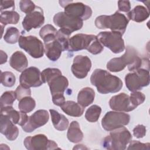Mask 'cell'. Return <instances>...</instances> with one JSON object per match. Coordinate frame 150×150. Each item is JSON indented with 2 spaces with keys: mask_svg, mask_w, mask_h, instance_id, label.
<instances>
[{
  "mask_svg": "<svg viewBox=\"0 0 150 150\" xmlns=\"http://www.w3.org/2000/svg\"><path fill=\"white\" fill-rule=\"evenodd\" d=\"M126 66L131 71L141 68L149 70V60L140 58L137 50L129 46L127 47L122 56L111 59L107 64V69L112 72H118L124 70Z\"/></svg>",
  "mask_w": 150,
  "mask_h": 150,
  "instance_id": "6da1fadb",
  "label": "cell"
},
{
  "mask_svg": "<svg viewBox=\"0 0 150 150\" xmlns=\"http://www.w3.org/2000/svg\"><path fill=\"white\" fill-rule=\"evenodd\" d=\"M90 81L101 94L118 92L123 85L122 81L119 77L100 69L94 70L90 77Z\"/></svg>",
  "mask_w": 150,
  "mask_h": 150,
  "instance_id": "7a4b0ae2",
  "label": "cell"
},
{
  "mask_svg": "<svg viewBox=\"0 0 150 150\" xmlns=\"http://www.w3.org/2000/svg\"><path fill=\"white\" fill-rule=\"evenodd\" d=\"M128 129L121 127L111 131L110 134L102 141V146L110 150H124L132 139Z\"/></svg>",
  "mask_w": 150,
  "mask_h": 150,
  "instance_id": "3957f363",
  "label": "cell"
},
{
  "mask_svg": "<svg viewBox=\"0 0 150 150\" xmlns=\"http://www.w3.org/2000/svg\"><path fill=\"white\" fill-rule=\"evenodd\" d=\"M129 19L122 13L116 11L111 15H101L96 18L95 25L101 29H110L123 35L125 32Z\"/></svg>",
  "mask_w": 150,
  "mask_h": 150,
  "instance_id": "277c9868",
  "label": "cell"
},
{
  "mask_svg": "<svg viewBox=\"0 0 150 150\" xmlns=\"http://www.w3.org/2000/svg\"><path fill=\"white\" fill-rule=\"evenodd\" d=\"M125 82L130 91L140 90L149 84V70L141 68L128 73L125 77Z\"/></svg>",
  "mask_w": 150,
  "mask_h": 150,
  "instance_id": "5b68a950",
  "label": "cell"
},
{
  "mask_svg": "<svg viewBox=\"0 0 150 150\" xmlns=\"http://www.w3.org/2000/svg\"><path fill=\"white\" fill-rule=\"evenodd\" d=\"M122 35L117 32H101L97 38L100 43L110 49L114 53H119L125 49Z\"/></svg>",
  "mask_w": 150,
  "mask_h": 150,
  "instance_id": "8992f818",
  "label": "cell"
},
{
  "mask_svg": "<svg viewBox=\"0 0 150 150\" xmlns=\"http://www.w3.org/2000/svg\"><path fill=\"white\" fill-rule=\"evenodd\" d=\"M18 43L19 47L33 58L42 57L45 52V47L40 40L34 36H21Z\"/></svg>",
  "mask_w": 150,
  "mask_h": 150,
  "instance_id": "52a82bcc",
  "label": "cell"
},
{
  "mask_svg": "<svg viewBox=\"0 0 150 150\" xmlns=\"http://www.w3.org/2000/svg\"><path fill=\"white\" fill-rule=\"evenodd\" d=\"M130 121V115L128 114L117 112L108 111L101 120L103 128L107 131L127 125Z\"/></svg>",
  "mask_w": 150,
  "mask_h": 150,
  "instance_id": "ba28073f",
  "label": "cell"
},
{
  "mask_svg": "<svg viewBox=\"0 0 150 150\" xmlns=\"http://www.w3.org/2000/svg\"><path fill=\"white\" fill-rule=\"evenodd\" d=\"M60 6L64 8V12L70 16L85 21L90 18L92 15L91 8L81 2L73 1H59Z\"/></svg>",
  "mask_w": 150,
  "mask_h": 150,
  "instance_id": "9c48e42d",
  "label": "cell"
},
{
  "mask_svg": "<svg viewBox=\"0 0 150 150\" xmlns=\"http://www.w3.org/2000/svg\"><path fill=\"white\" fill-rule=\"evenodd\" d=\"M54 23L70 33L80 30L83 25V21L80 19L66 14L64 12H60L53 17Z\"/></svg>",
  "mask_w": 150,
  "mask_h": 150,
  "instance_id": "30bf717a",
  "label": "cell"
},
{
  "mask_svg": "<svg viewBox=\"0 0 150 150\" xmlns=\"http://www.w3.org/2000/svg\"><path fill=\"white\" fill-rule=\"evenodd\" d=\"M23 144L28 150H50L60 148L52 140H49L44 134H38L25 138Z\"/></svg>",
  "mask_w": 150,
  "mask_h": 150,
  "instance_id": "8fae6325",
  "label": "cell"
},
{
  "mask_svg": "<svg viewBox=\"0 0 150 150\" xmlns=\"http://www.w3.org/2000/svg\"><path fill=\"white\" fill-rule=\"evenodd\" d=\"M97 39V36L93 35L76 34L69 39L67 50L77 52L86 49L88 51L91 45Z\"/></svg>",
  "mask_w": 150,
  "mask_h": 150,
  "instance_id": "7c38bea8",
  "label": "cell"
},
{
  "mask_svg": "<svg viewBox=\"0 0 150 150\" xmlns=\"http://www.w3.org/2000/svg\"><path fill=\"white\" fill-rule=\"evenodd\" d=\"M20 84L25 87H37L43 84L41 72L36 67H30L23 71L19 77Z\"/></svg>",
  "mask_w": 150,
  "mask_h": 150,
  "instance_id": "4fadbf2b",
  "label": "cell"
},
{
  "mask_svg": "<svg viewBox=\"0 0 150 150\" xmlns=\"http://www.w3.org/2000/svg\"><path fill=\"white\" fill-rule=\"evenodd\" d=\"M49 115L45 110H39L28 117L26 123L22 127L26 132H31L38 128L45 125L49 121Z\"/></svg>",
  "mask_w": 150,
  "mask_h": 150,
  "instance_id": "5bb4252c",
  "label": "cell"
},
{
  "mask_svg": "<svg viewBox=\"0 0 150 150\" xmlns=\"http://www.w3.org/2000/svg\"><path fill=\"white\" fill-rule=\"evenodd\" d=\"M91 62L87 56L77 55L73 59L71 69L74 76L78 79H84L90 71Z\"/></svg>",
  "mask_w": 150,
  "mask_h": 150,
  "instance_id": "9a60e30c",
  "label": "cell"
},
{
  "mask_svg": "<svg viewBox=\"0 0 150 150\" xmlns=\"http://www.w3.org/2000/svg\"><path fill=\"white\" fill-rule=\"evenodd\" d=\"M44 22L45 17L43 10L40 7L36 6L33 11L26 14L22 23L24 29L29 32L32 29L40 28Z\"/></svg>",
  "mask_w": 150,
  "mask_h": 150,
  "instance_id": "2e32d148",
  "label": "cell"
},
{
  "mask_svg": "<svg viewBox=\"0 0 150 150\" xmlns=\"http://www.w3.org/2000/svg\"><path fill=\"white\" fill-rule=\"evenodd\" d=\"M109 105L112 110L117 111L129 112L136 108L132 104L129 96L124 93L112 96L110 100Z\"/></svg>",
  "mask_w": 150,
  "mask_h": 150,
  "instance_id": "e0dca14e",
  "label": "cell"
},
{
  "mask_svg": "<svg viewBox=\"0 0 150 150\" xmlns=\"http://www.w3.org/2000/svg\"><path fill=\"white\" fill-rule=\"evenodd\" d=\"M6 115L1 114L0 132L9 141H14L19 135V129Z\"/></svg>",
  "mask_w": 150,
  "mask_h": 150,
  "instance_id": "ac0fdd59",
  "label": "cell"
},
{
  "mask_svg": "<svg viewBox=\"0 0 150 150\" xmlns=\"http://www.w3.org/2000/svg\"><path fill=\"white\" fill-rule=\"evenodd\" d=\"M52 96L57 94H63L69 86L67 79L62 74L52 77L47 81Z\"/></svg>",
  "mask_w": 150,
  "mask_h": 150,
  "instance_id": "d6986e66",
  "label": "cell"
},
{
  "mask_svg": "<svg viewBox=\"0 0 150 150\" xmlns=\"http://www.w3.org/2000/svg\"><path fill=\"white\" fill-rule=\"evenodd\" d=\"M45 43V53L46 56L52 61H56L61 56L63 50L62 45L56 39Z\"/></svg>",
  "mask_w": 150,
  "mask_h": 150,
  "instance_id": "ffe728a7",
  "label": "cell"
},
{
  "mask_svg": "<svg viewBox=\"0 0 150 150\" xmlns=\"http://www.w3.org/2000/svg\"><path fill=\"white\" fill-rule=\"evenodd\" d=\"M1 114L6 115L15 124H18L22 127L26 123L29 117L26 113L17 111L13 108L12 106L1 108Z\"/></svg>",
  "mask_w": 150,
  "mask_h": 150,
  "instance_id": "44dd1931",
  "label": "cell"
},
{
  "mask_svg": "<svg viewBox=\"0 0 150 150\" xmlns=\"http://www.w3.org/2000/svg\"><path fill=\"white\" fill-rule=\"evenodd\" d=\"M9 64L16 71L22 72L28 66V59L23 52L16 51L11 56L9 60Z\"/></svg>",
  "mask_w": 150,
  "mask_h": 150,
  "instance_id": "7402d4cb",
  "label": "cell"
},
{
  "mask_svg": "<svg viewBox=\"0 0 150 150\" xmlns=\"http://www.w3.org/2000/svg\"><path fill=\"white\" fill-rule=\"evenodd\" d=\"M61 109L68 115L79 117L83 115L84 108L73 101H66L61 106Z\"/></svg>",
  "mask_w": 150,
  "mask_h": 150,
  "instance_id": "603a6c76",
  "label": "cell"
},
{
  "mask_svg": "<svg viewBox=\"0 0 150 150\" xmlns=\"http://www.w3.org/2000/svg\"><path fill=\"white\" fill-rule=\"evenodd\" d=\"M95 92L90 87H84L78 93L77 102L82 107H86L93 103L94 100Z\"/></svg>",
  "mask_w": 150,
  "mask_h": 150,
  "instance_id": "cb8c5ba5",
  "label": "cell"
},
{
  "mask_svg": "<svg viewBox=\"0 0 150 150\" xmlns=\"http://www.w3.org/2000/svg\"><path fill=\"white\" fill-rule=\"evenodd\" d=\"M52 121L55 129L59 131H64L69 127V120L63 114H60L58 111L50 109L49 110Z\"/></svg>",
  "mask_w": 150,
  "mask_h": 150,
  "instance_id": "d4e9b609",
  "label": "cell"
},
{
  "mask_svg": "<svg viewBox=\"0 0 150 150\" xmlns=\"http://www.w3.org/2000/svg\"><path fill=\"white\" fill-rule=\"evenodd\" d=\"M149 16V12L148 10L142 5L136 6L127 13L128 19L136 22H142L145 21Z\"/></svg>",
  "mask_w": 150,
  "mask_h": 150,
  "instance_id": "484cf974",
  "label": "cell"
},
{
  "mask_svg": "<svg viewBox=\"0 0 150 150\" xmlns=\"http://www.w3.org/2000/svg\"><path fill=\"white\" fill-rule=\"evenodd\" d=\"M67 137L68 139L73 143H78L82 141L83 134L77 121H73L70 123L67 131Z\"/></svg>",
  "mask_w": 150,
  "mask_h": 150,
  "instance_id": "4316f807",
  "label": "cell"
},
{
  "mask_svg": "<svg viewBox=\"0 0 150 150\" xmlns=\"http://www.w3.org/2000/svg\"><path fill=\"white\" fill-rule=\"evenodd\" d=\"M20 16L18 12L14 11H5L1 12L0 22L3 26L8 24H16L19 21Z\"/></svg>",
  "mask_w": 150,
  "mask_h": 150,
  "instance_id": "83f0119b",
  "label": "cell"
},
{
  "mask_svg": "<svg viewBox=\"0 0 150 150\" xmlns=\"http://www.w3.org/2000/svg\"><path fill=\"white\" fill-rule=\"evenodd\" d=\"M57 31V30L53 25L47 24L40 29L39 31V35L43 40L44 43H46L56 39Z\"/></svg>",
  "mask_w": 150,
  "mask_h": 150,
  "instance_id": "f1b7e54d",
  "label": "cell"
},
{
  "mask_svg": "<svg viewBox=\"0 0 150 150\" xmlns=\"http://www.w3.org/2000/svg\"><path fill=\"white\" fill-rule=\"evenodd\" d=\"M35 100L30 96L23 97L19 101L18 108L19 110L22 112H30L35 108Z\"/></svg>",
  "mask_w": 150,
  "mask_h": 150,
  "instance_id": "f546056e",
  "label": "cell"
},
{
  "mask_svg": "<svg viewBox=\"0 0 150 150\" xmlns=\"http://www.w3.org/2000/svg\"><path fill=\"white\" fill-rule=\"evenodd\" d=\"M101 112V108L97 105H93L90 107L85 114L86 119L90 122L97 121Z\"/></svg>",
  "mask_w": 150,
  "mask_h": 150,
  "instance_id": "4dcf8cb0",
  "label": "cell"
},
{
  "mask_svg": "<svg viewBox=\"0 0 150 150\" xmlns=\"http://www.w3.org/2000/svg\"><path fill=\"white\" fill-rule=\"evenodd\" d=\"M20 38L19 30L15 27H9L6 29V33L4 36V40L9 44L16 43Z\"/></svg>",
  "mask_w": 150,
  "mask_h": 150,
  "instance_id": "1f68e13d",
  "label": "cell"
},
{
  "mask_svg": "<svg viewBox=\"0 0 150 150\" xmlns=\"http://www.w3.org/2000/svg\"><path fill=\"white\" fill-rule=\"evenodd\" d=\"M16 99V96L15 91H8L2 94L1 97V108L6 107H12L13 102Z\"/></svg>",
  "mask_w": 150,
  "mask_h": 150,
  "instance_id": "d6a6232c",
  "label": "cell"
},
{
  "mask_svg": "<svg viewBox=\"0 0 150 150\" xmlns=\"http://www.w3.org/2000/svg\"><path fill=\"white\" fill-rule=\"evenodd\" d=\"M71 34V33L64 30H63L62 29H60L59 30L57 31V33L56 35V39L62 45L64 51L67 50L69 40L70 39L69 37Z\"/></svg>",
  "mask_w": 150,
  "mask_h": 150,
  "instance_id": "836d02e7",
  "label": "cell"
},
{
  "mask_svg": "<svg viewBox=\"0 0 150 150\" xmlns=\"http://www.w3.org/2000/svg\"><path fill=\"white\" fill-rule=\"evenodd\" d=\"M16 78L13 73L11 71H1V82L2 84L7 87H11L13 86L15 83Z\"/></svg>",
  "mask_w": 150,
  "mask_h": 150,
  "instance_id": "e575fe53",
  "label": "cell"
},
{
  "mask_svg": "<svg viewBox=\"0 0 150 150\" xmlns=\"http://www.w3.org/2000/svg\"><path fill=\"white\" fill-rule=\"evenodd\" d=\"M59 74H62V72L59 69L56 68H47L41 73L42 80L43 83H47L52 77Z\"/></svg>",
  "mask_w": 150,
  "mask_h": 150,
  "instance_id": "d590c367",
  "label": "cell"
},
{
  "mask_svg": "<svg viewBox=\"0 0 150 150\" xmlns=\"http://www.w3.org/2000/svg\"><path fill=\"white\" fill-rule=\"evenodd\" d=\"M129 97L132 104L136 108L143 103L145 100V96L142 93L137 91L131 93Z\"/></svg>",
  "mask_w": 150,
  "mask_h": 150,
  "instance_id": "8d00e7d4",
  "label": "cell"
},
{
  "mask_svg": "<svg viewBox=\"0 0 150 150\" xmlns=\"http://www.w3.org/2000/svg\"><path fill=\"white\" fill-rule=\"evenodd\" d=\"M36 6L32 1L29 0H22L19 2V7L21 11L26 14L33 11Z\"/></svg>",
  "mask_w": 150,
  "mask_h": 150,
  "instance_id": "74e56055",
  "label": "cell"
},
{
  "mask_svg": "<svg viewBox=\"0 0 150 150\" xmlns=\"http://www.w3.org/2000/svg\"><path fill=\"white\" fill-rule=\"evenodd\" d=\"M127 149H139V150H149L150 144L146 143L144 144L138 141H131L129 145L127 148Z\"/></svg>",
  "mask_w": 150,
  "mask_h": 150,
  "instance_id": "f35d334b",
  "label": "cell"
},
{
  "mask_svg": "<svg viewBox=\"0 0 150 150\" xmlns=\"http://www.w3.org/2000/svg\"><path fill=\"white\" fill-rule=\"evenodd\" d=\"M15 92L16 94V99L18 101L23 97L31 96V90L30 88H26L21 85L17 87Z\"/></svg>",
  "mask_w": 150,
  "mask_h": 150,
  "instance_id": "ab89813d",
  "label": "cell"
},
{
  "mask_svg": "<svg viewBox=\"0 0 150 150\" xmlns=\"http://www.w3.org/2000/svg\"><path fill=\"white\" fill-rule=\"evenodd\" d=\"M146 134V127L142 125H137L133 129V135L137 138H142Z\"/></svg>",
  "mask_w": 150,
  "mask_h": 150,
  "instance_id": "60d3db41",
  "label": "cell"
},
{
  "mask_svg": "<svg viewBox=\"0 0 150 150\" xmlns=\"http://www.w3.org/2000/svg\"><path fill=\"white\" fill-rule=\"evenodd\" d=\"M118 11L124 12H128L131 9L130 2L128 1H119L118 2Z\"/></svg>",
  "mask_w": 150,
  "mask_h": 150,
  "instance_id": "b9f144b4",
  "label": "cell"
},
{
  "mask_svg": "<svg viewBox=\"0 0 150 150\" xmlns=\"http://www.w3.org/2000/svg\"><path fill=\"white\" fill-rule=\"evenodd\" d=\"M52 96L53 103L56 105L60 107L65 102V97L63 94H57Z\"/></svg>",
  "mask_w": 150,
  "mask_h": 150,
  "instance_id": "7bdbcfd3",
  "label": "cell"
},
{
  "mask_svg": "<svg viewBox=\"0 0 150 150\" xmlns=\"http://www.w3.org/2000/svg\"><path fill=\"white\" fill-rule=\"evenodd\" d=\"M6 9H11L13 11L15 9V2L13 1H1L0 11L2 12L3 10Z\"/></svg>",
  "mask_w": 150,
  "mask_h": 150,
  "instance_id": "ee69618b",
  "label": "cell"
},
{
  "mask_svg": "<svg viewBox=\"0 0 150 150\" xmlns=\"http://www.w3.org/2000/svg\"><path fill=\"white\" fill-rule=\"evenodd\" d=\"M1 64H4V63H6L7 59H8V56L5 53L4 51L1 50Z\"/></svg>",
  "mask_w": 150,
  "mask_h": 150,
  "instance_id": "f6af8a7d",
  "label": "cell"
}]
</instances>
